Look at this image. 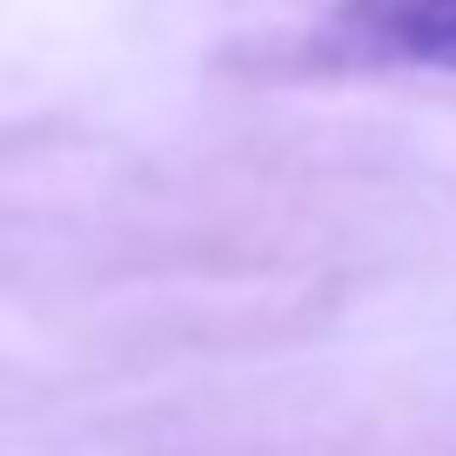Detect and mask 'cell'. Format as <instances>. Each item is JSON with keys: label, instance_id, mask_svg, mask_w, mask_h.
Masks as SVG:
<instances>
[{"label": "cell", "instance_id": "obj_1", "mask_svg": "<svg viewBox=\"0 0 456 456\" xmlns=\"http://www.w3.org/2000/svg\"><path fill=\"white\" fill-rule=\"evenodd\" d=\"M329 34L356 61H403V68L456 74V0H342Z\"/></svg>", "mask_w": 456, "mask_h": 456}]
</instances>
